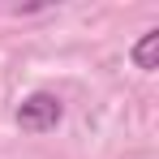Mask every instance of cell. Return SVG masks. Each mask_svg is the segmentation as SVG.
Segmentation results:
<instances>
[{
  "instance_id": "1",
  "label": "cell",
  "mask_w": 159,
  "mask_h": 159,
  "mask_svg": "<svg viewBox=\"0 0 159 159\" xmlns=\"http://www.w3.org/2000/svg\"><path fill=\"white\" fill-rule=\"evenodd\" d=\"M60 116H65V107H60V99L48 95V90H34V95L22 99V107H17V125H22V133H48V129L60 125Z\"/></svg>"
},
{
  "instance_id": "2",
  "label": "cell",
  "mask_w": 159,
  "mask_h": 159,
  "mask_svg": "<svg viewBox=\"0 0 159 159\" xmlns=\"http://www.w3.org/2000/svg\"><path fill=\"white\" fill-rule=\"evenodd\" d=\"M129 60L138 65V69H142V73H151V69H155V65H159V30H146V34L133 43Z\"/></svg>"
}]
</instances>
